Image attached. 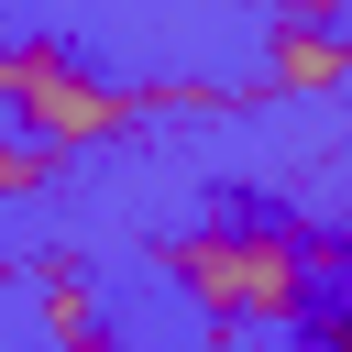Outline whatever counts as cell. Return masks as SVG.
<instances>
[{
  "instance_id": "cell-1",
  "label": "cell",
  "mask_w": 352,
  "mask_h": 352,
  "mask_svg": "<svg viewBox=\"0 0 352 352\" xmlns=\"http://www.w3.org/2000/svg\"><path fill=\"white\" fill-rule=\"evenodd\" d=\"M165 275L220 330H297L319 319V286H352V242L297 231V220H198L165 242Z\"/></svg>"
},
{
  "instance_id": "cell-2",
  "label": "cell",
  "mask_w": 352,
  "mask_h": 352,
  "mask_svg": "<svg viewBox=\"0 0 352 352\" xmlns=\"http://www.w3.org/2000/svg\"><path fill=\"white\" fill-rule=\"evenodd\" d=\"M132 121H143L132 88L88 77L66 44H22V77H11V132H22V143L77 154V143H110V132H132Z\"/></svg>"
},
{
  "instance_id": "cell-3",
  "label": "cell",
  "mask_w": 352,
  "mask_h": 352,
  "mask_svg": "<svg viewBox=\"0 0 352 352\" xmlns=\"http://www.w3.org/2000/svg\"><path fill=\"white\" fill-rule=\"evenodd\" d=\"M352 77V33H275V88H341Z\"/></svg>"
},
{
  "instance_id": "cell-4",
  "label": "cell",
  "mask_w": 352,
  "mask_h": 352,
  "mask_svg": "<svg viewBox=\"0 0 352 352\" xmlns=\"http://www.w3.org/2000/svg\"><path fill=\"white\" fill-rule=\"evenodd\" d=\"M77 330H99V308H88V275H44V341H77Z\"/></svg>"
},
{
  "instance_id": "cell-5",
  "label": "cell",
  "mask_w": 352,
  "mask_h": 352,
  "mask_svg": "<svg viewBox=\"0 0 352 352\" xmlns=\"http://www.w3.org/2000/svg\"><path fill=\"white\" fill-rule=\"evenodd\" d=\"M44 187H55V154H44V143H22V132L0 121V198H44Z\"/></svg>"
},
{
  "instance_id": "cell-6",
  "label": "cell",
  "mask_w": 352,
  "mask_h": 352,
  "mask_svg": "<svg viewBox=\"0 0 352 352\" xmlns=\"http://www.w3.org/2000/svg\"><path fill=\"white\" fill-rule=\"evenodd\" d=\"M319 352H352V297H330V308H319Z\"/></svg>"
},
{
  "instance_id": "cell-7",
  "label": "cell",
  "mask_w": 352,
  "mask_h": 352,
  "mask_svg": "<svg viewBox=\"0 0 352 352\" xmlns=\"http://www.w3.org/2000/svg\"><path fill=\"white\" fill-rule=\"evenodd\" d=\"M55 352H121V341H110V330H77V341H55Z\"/></svg>"
},
{
  "instance_id": "cell-8",
  "label": "cell",
  "mask_w": 352,
  "mask_h": 352,
  "mask_svg": "<svg viewBox=\"0 0 352 352\" xmlns=\"http://www.w3.org/2000/svg\"><path fill=\"white\" fill-rule=\"evenodd\" d=\"M11 77H22V44H0V110H11Z\"/></svg>"
},
{
  "instance_id": "cell-9",
  "label": "cell",
  "mask_w": 352,
  "mask_h": 352,
  "mask_svg": "<svg viewBox=\"0 0 352 352\" xmlns=\"http://www.w3.org/2000/svg\"><path fill=\"white\" fill-rule=\"evenodd\" d=\"M308 352H319V341H308Z\"/></svg>"
}]
</instances>
